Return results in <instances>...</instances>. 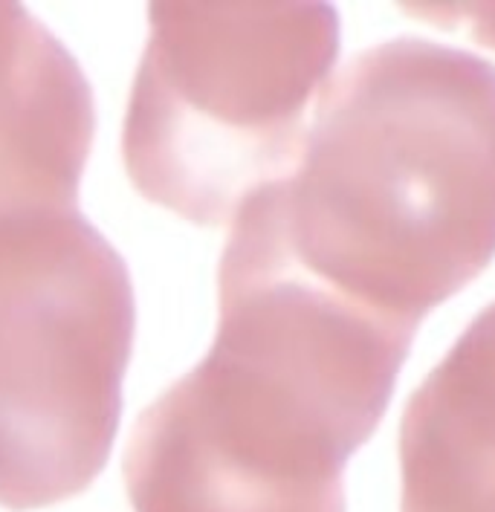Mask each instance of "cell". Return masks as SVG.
I'll return each instance as SVG.
<instances>
[{
    "mask_svg": "<svg viewBox=\"0 0 495 512\" xmlns=\"http://www.w3.org/2000/svg\"><path fill=\"white\" fill-rule=\"evenodd\" d=\"M241 220L310 284L414 336L495 255V67L400 38L325 84L299 160Z\"/></svg>",
    "mask_w": 495,
    "mask_h": 512,
    "instance_id": "cell-1",
    "label": "cell"
},
{
    "mask_svg": "<svg viewBox=\"0 0 495 512\" xmlns=\"http://www.w3.org/2000/svg\"><path fill=\"white\" fill-rule=\"evenodd\" d=\"M209 353L137 417L134 512H345V463L374 434L406 351L273 278L218 281Z\"/></svg>",
    "mask_w": 495,
    "mask_h": 512,
    "instance_id": "cell-2",
    "label": "cell"
},
{
    "mask_svg": "<svg viewBox=\"0 0 495 512\" xmlns=\"http://www.w3.org/2000/svg\"><path fill=\"white\" fill-rule=\"evenodd\" d=\"M122 160L142 197L232 223L299 160L339 53L328 3H151Z\"/></svg>",
    "mask_w": 495,
    "mask_h": 512,
    "instance_id": "cell-3",
    "label": "cell"
},
{
    "mask_svg": "<svg viewBox=\"0 0 495 512\" xmlns=\"http://www.w3.org/2000/svg\"><path fill=\"white\" fill-rule=\"evenodd\" d=\"M137 301L79 209L0 223V510L82 495L119 432Z\"/></svg>",
    "mask_w": 495,
    "mask_h": 512,
    "instance_id": "cell-4",
    "label": "cell"
},
{
    "mask_svg": "<svg viewBox=\"0 0 495 512\" xmlns=\"http://www.w3.org/2000/svg\"><path fill=\"white\" fill-rule=\"evenodd\" d=\"M93 134L76 58L29 9L0 3V223L76 212Z\"/></svg>",
    "mask_w": 495,
    "mask_h": 512,
    "instance_id": "cell-5",
    "label": "cell"
},
{
    "mask_svg": "<svg viewBox=\"0 0 495 512\" xmlns=\"http://www.w3.org/2000/svg\"><path fill=\"white\" fill-rule=\"evenodd\" d=\"M400 484L403 512H495V301L406 405Z\"/></svg>",
    "mask_w": 495,
    "mask_h": 512,
    "instance_id": "cell-6",
    "label": "cell"
}]
</instances>
